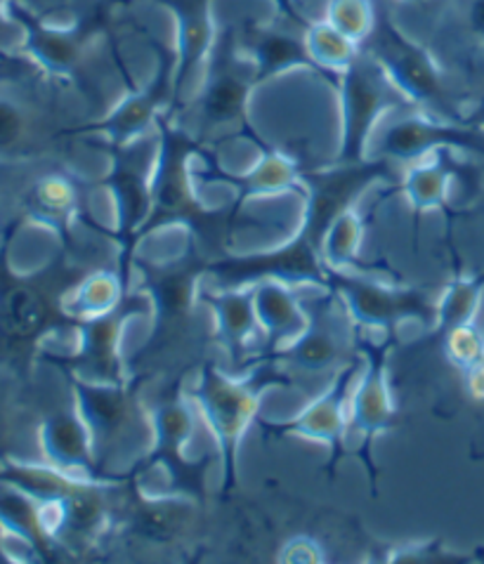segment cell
<instances>
[{"label":"cell","mask_w":484,"mask_h":564,"mask_svg":"<svg viewBox=\"0 0 484 564\" xmlns=\"http://www.w3.org/2000/svg\"><path fill=\"white\" fill-rule=\"evenodd\" d=\"M211 264L192 237L171 253L132 248L128 289L152 301V330L126 364L128 378L142 380L147 390L192 380L221 355L215 317L202 295Z\"/></svg>","instance_id":"6da1fadb"},{"label":"cell","mask_w":484,"mask_h":564,"mask_svg":"<svg viewBox=\"0 0 484 564\" xmlns=\"http://www.w3.org/2000/svg\"><path fill=\"white\" fill-rule=\"evenodd\" d=\"M74 376V373H72ZM78 406L90 430L97 475L123 482L136 475L157 444L152 402L138 378L128 383H88L74 376Z\"/></svg>","instance_id":"7a4b0ae2"},{"label":"cell","mask_w":484,"mask_h":564,"mask_svg":"<svg viewBox=\"0 0 484 564\" xmlns=\"http://www.w3.org/2000/svg\"><path fill=\"white\" fill-rule=\"evenodd\" d=\"M256 86V64L241 47L239 26H221L196 95L173 119L185 126L192 138L206 149L232 138L254 135L246 107L248 95Z\"/></svg>","instance_id":"3957f363"},{"label":"cell","mask_w":484,"mask_h":564,"mask_svg":"<svg viewBox=\"0 0 484 564\" xmlns=\"http://www.w3.org/2000/svg\"><path fill=\"white\" fill-rule=\"evenodd\" d=\"M272 386H291L270 359H260L246 373H229L218 359L208 361L190 383L198 416L218 446L223 491L237 485V456L250 423L258 419L262 394Z\"/></svg>","instance_id":"277c9868"},{"label":"cell","mask_w":484,"mask_h":564,"mask_svg":"<svg viewBox=\"0 0 484 564\" xmlns=\"http://www.w3.org/2000/svg\"><path fill=\"white\" fill-rule=\"evenodd\" d=\"M374 3V22L359 50L372 55L386 72L395 86L407 95L409 102L432 119L465 123V97L454 88L452 76L447 74L438 57L419 41L405 33L397 24L392 8L383 0Z\"/></svg>","instance_id":"5b68a950"},{"label":"cell","mask_w":484,"mask_h":564,"mask_svg":"<svg viewBox=\"0 0 484 564\" xmlns=\"http://www.w3.org/2000/svg\"><path fill=\"white\" fill-rule=\"evenodd\" d=\"M308 310V326L291 345L270 355L275 367L289 378L291 386L303 388L316 397L343 369L353 367L362 355V328L349 314L338 291L320 289L314 295H303Z\"/></svg>","instance_id":"8992f818"},{"label":"cell","mask_w":484,"mask_h":564,"mask_svg":"<svg viewBox=\"0 0 484 564\" xmlns=\"http://www.w3.org/2000/svg\"><path fill=\"white\" fill-rule=\"evenodd\" d=\"M111 165L103 175V187L109 194L116 213V239L126 253V284L132 246L138 241L142 225L152 213L154 175L159 163L161 135L159 126L144 135L123 144H103Z\"/></svg>","instance_id":"52a82bcc"},{"label":"cell","mask_w":484,"mask_h":564,"mask_svg":"<svg viewBox=\"0 0 484 564\" xmlns=\"http://www.w3.org/2000/svg\"><path fill=\"white\" fill-rule=\"evenodd\" d=\"M343 102V144L331 163H359L376 126L386 113L411 107L407 95L383 72V66L366 53H357L338 74Z\"/></svg>","instance_id":"ba28073f"},{"label":"cell","mask_w":484,"mask_h":564,"mask_svg":"<svg viewBox=\"0 0 484 564\" xmlns=\"http://www.w3.org/2000/svg\"><path fill=\"white\" fill-rule=\"evenodd\" d=\"M331 289L338 291L364 334L395 338L399 326L413 322L435 328L438 301L426 289L383 284L355 270H331Z\"/></svg>","instance_id":"9c48e42d"},{"label":"cell","mask_w":484,"mask_h":564,"mask_svg":"<svg viewBox=\"0 0 484 564\" xmlns=\"http://www.w3.org/2000/svg\"><path fill=\"white\" fill-rule=\"evenodd\" d=\"M440 149L475 154L484 159V130L469 123L432 119L411 105L383 116L366 147V159H388L395 165L416 163Z\"/></svg>","instance_id":"30bf717a"},{"label":"cell","mask_w":484,"mask_h":564,"mask_svg":"<svg viewBox=\"0 0 484 564\" xmlns=\"http://www.w3.org/2000/svg\"><path fill=\"white\" fill-rule=\"evenodd\" d=\"M152 317V301L136 289H128L114 310L78 322L74 352L60 361L76 378L88 383H128V364L121 357V338L128 322Z\"/></svg>","instance_id":"8fae6325"},{"label":"cell","mask_w":484,"mask_h":564,"mask_svg":"<svg viewBox=\"0 0 484 564\" xmlns=\"http://www.w3.org/2000/svg\"><path fill=\"white\" fill-rule=\"evenodd\" d=\"M392 340L395 338H383L376 343L362 336L364 364L347 402L345 452L353 449V444H357L362 452H369L376 435L386 433L395 423L397 409L388 386V357Z\"/></svg>","instance_id":"7c38bea8"},{"label":"cell","mask_w":484,"mask_h":564,"mask_svg":"<svg viewBox=\"0 0 484 564\" xmlns=\"http://www.w3.org/2000/svg\"><path fill=\"white\" fill-rule=\"evenodd\" d=\"M175 57L159 45V72L144 90H128L103 119L90 121L80 138H103V144H123L154 130L159 116L173 107Z\"/></svg>","instance_id":"4fadbf2b"},{"label":"cell","mask_w":484,"mask_h":564,"mask_svg":"<svg viewBox=\"0 0 484 564\" xmlns=\"http://www.w3.org/2000/svg\"><path fill=\"white\" fill-rule=\"evenodd\" d=\"M202 295L215 317L221 357L227 359L223 369L229 373H246L262 359L265 347V334L254 303V286L223 289L204 284Z\"/></svg>","instance_id":"5bb4252c"},{"label":"cell","mask_w":484,"mask_h":564,"mask_svg":"<svg viewBox=\"0 0 484 564\" xmlns=\"http://www.w3.org/2000/svg\"><path fill=\"white\" fill-rule=\"evenodd\" d=\"M165 6L178 22L175 74H173V107L171 116L185 109L204 78V62H208L211 47L218 29L213 26V0H152Z\"/></svg>","instance_id":"9a60e30c"},{"label":"cell","mask_w":484,"mask_h":564,"mask_svg":"<svg viewBox=\"0 0 484 564\" xmlns=\"http://www.w3.org/2000/svg\"><path fill=\"white\" fill-rule=\"evenodd\" d=\"M364 357L353 364V367L343 369L331 383L312 397V402L298 413V416L281 421V423H262L270 435L277 437H305L324 442L331 452V458L336 460L338 454H345V430H347V402L349 392H353L359 371H362Z\"/></svg>","instance_id":"2e32d148"},{"label":"cell","mask_w":484,"mask_h":564,"mask_svg":"<svg viewBox=\"0 0 484 564\" xmlns=\"http://www.w3.org/2000/svg\"><path fill=\"white\" fill-rule=\"evenodd\" d=\"M305 36L308 26L291 20L287 14H281L279 20L270 24L248 22L239 29L241 47L256 64L258 86L267 78L293 69V66H305V69H312L320 76H329L322 66L314 62Z\"/></svg>","instance_id":"e0dca14e"},{"label":"cell","mask_w":484,"mask_h":564,"mask_svg":"<svg viewBox=\"0 0 484 564\" xmlns=\"http://www.w3.org/2000/svg\"><path fill=\"white\" fill-rule=\"evenodd\" d=\"M250 286H254L256 314L265 334L262 359H267L303 334L310 317L298 286L283 284L277 279H262Z\"/></svg>","instance_id":"ac0fdd59"},{"label":"cell","mask_w":484,"mask_h":564,"mask_svg":"<svg viewBox=\"0 0 484 564\" xmlns=\"http://www.w3.org/2000/svg\"><path fill=\"white\" fill-rule=\"evenodd\" d=\"M303 171L305 169L298 159L287 152H279V149H270L246 173H225L218 163H213L208 180L223 182V185L237 194V198L246 202V198L293 192L295 187H300V173Z\"/></svg>","instance_id":"d6986e66"},{"label":"cell","mask_w":484,"mask_h":564,"mask_svg":"<svg viewBox=\"0 0 484 564\" xmlns=\"http://www.w3.org/2000/svg\"><path fill=\"white\" fill-rule=\"evenodd\" d=\"M452 152L454 149H440V152L416 161L407 169L402 189L419 213L438 210L449 204L456 177V161Z\"/></svg>","instance_id":"ffe728a7"},{"label":"cell","mask_w":484,"mask_h":564,"mask_svg":"<svg viewBox=\"0 0 484 564\" xmlns=\"http://www.w3.org/2000/svg\"><path fill=\"white\" fill-rule=\"evenodd\" d=\"M126 291V272L121 264H114V268L95 270L93 274L83 279L69 293V297H66L64 307L78 322L90 319L119 305Z\"/></svg>","instance_id":"44dd1931"},{"label":"cell","mask_w":484,"mask_h":564,"mask_svg":"<svg viewBox=\"0 0 484 564\" xmlns=\"http://www.w3.org/2000/svg\"><path fill=\"white\" fill-rule=\"evenodd\" d=\"M484 297V270L475 274H459L438 297L435 330L444 336L463 324H473Z\"/></svg>","instance_id":"7402d4cb"},{"label":"cell","mask_w":484,"mask_h":564,"mask_svg":"<svg viewBox=\"0 0 484 564\" xmlns=\"http://www.w3.org/2000/svg\"><path fill=\"white\" fill-rule=\"evenodd\" d=\"M305 39L314 62L329 76H338L359 53V45L353 39H347L331 22H312L308 26Z\"/></svg>","instance_id":"603a6c76"},{"label":"cell","mask_w":484,"mask_h":564,"mask_svg":"<svg viewBox=\"0 0 484 564\" xmlns=\"http://www.w3.org/2000/svg\"><path fill=\"white\" fill-rule=\"evenodd\" d=\"M364 223L357 213V206H349L333 220L326 241H324V262L331 270H353L359 253Z\"/></svg>","instance_id":"cb8c5ba5"},{"label":"cell","mask_w":484,"mask_h":564,"mask_svg":"<svg viewBox=\"0 0 484 564\" xmlns=\"http://www.w3.org/2000/svg\"><path fill=\"white\" fill-rule=\"evenodd\" d=\"M10 3L29 10L41 22L55 24V20H62V24H72L121 0H10Z\"/></svg>","instance_id":"d4e9b609"},{"label":"cell","mask_w":484,"mask_h":564,"mask_svg":"<svg viewBox=\"0 0 484 564\" xmlns=\"http://www.w3.org/2000/svg\"><path fill=\"white\" fill-rule=\"evenodd\" d=\"M326 22H331L347 39H353L359 45V41L372 29L374 3L372 0H331Z\"/></svg>","instance_id":"484cf974"},{"label":"cell","mask_w":484,"mask_h":564,"mask_svg":"<svg viewBox=\"0 0 484 564\" xmlns=\"http://www.w3.org/2000/svg\"><path fill=\"white\" fill-rule=\"evenodd\" d=\"M442 340H444V352L449 361H452L461 371L473 369L475 364L484 359V336L480 334L475 322L447 330Z\"/></svg>","instance_id":"4316f807"},{"label":"cell","mask_w":484,"mask_h":564,"mask_svg":"<svg viewBox=\"0 0 484 564\" xmlns=\"http://www.w3.org/2000/svg\"><path fill=\"white\" fill-rule=\"evenodd\" d=\"M463 121L469 126H475L484 130V90L477 95L465 97V109H463Z\"/></svg>","instance_id":"83f0119b"},{"label":"cell","mask_w":484,"mask_h":564,"mask_svg":"<svg viewBox=\"0 0 484 564\" xmlns=\"http://www.w3.org/2000/svg\"><path fill=\"white\" fill-rule=\"evenodd\" d=\"M463 376H465V390H469V394L473 400L484 402V359L475 364L473 369L463 371Z\"/></svg>","instance_id":"f1b7e54d"},{"label":"cell","mask_w":484,"mask_h":564,"mask_svg":"<svg viewBox=\"0 0 484 564\" xmlns=\"http://www.w3.org/2000/svg\"><path fill=\"white\" fill-rule=\"evenodd\" d=\"M275 3L279 6V12H281V14H287V17H291V20H295V22H300V24H305V26L312 24L310 20H305V17L295 10L293 0H275Z\"/></svg>","instance_id":"f546056e"},{"label":"cell","mask_w":484,"mask_h":564,"mask_svg":"<svg viewBox=\"0 0 484 564\" xmlns=\"http://www.w3.org/2000/svg\"><path fill=\"white\" fill-rule=\"evenodd\" d=\"M407 3H409L411 8H423V6L430 3V0H407Z\"/></svg>","instance_id":"4dcf8cb0"}]
</instances>
